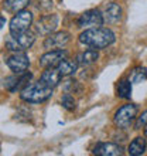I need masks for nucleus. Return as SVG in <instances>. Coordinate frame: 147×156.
I'll return each mask as SVG.
<instances>
[{
  "label": "nucleus",
  "instance_id": "obj_1",
  "mask_svg": "<svg viewBox=\"0 0 147 156\" xmlns=\"http://www.w3.org/2000/svg\"><path fill=\"white\" fill-rule=\"evenodd\" d=\"M116 41V36L110 29L105 27H94V29H86L79 34V43L86 47L96 50L106 48Z\"/></svg>",
  "mask_w": 147,
  "mask_h": 156
},
{
  "label": "nucleus",
  "instance_id": "obj_2",
  "mask_svg": "<svg viewBox=\"0 0 147 156\" xmlns=\"http://www.w3.org/2000/svg\"><path fill=\"white\" fill-rule=\"evenodd\" d=\"M53 90L40 81L29 84L20 91V99L27 104H43L53 97Z\"/></svg>",
  "mask_w": 147,
  "mask_h": 156
},
{
  "label": "nucleus",
  "instance_id": "obj_3",
  "mask_svg": "<svg viewBox=\"0 0 147 156\" xmlns=\"http://www.w3.org/2000/svg\"><path fill=\"white\" fill-rule=\"evenodd\" d=\"M36 43V33L33 31H23V33L19 34H9V37L6 38V48L9 51H13V53H20V51H26L29 50L30 47H33V44Z\"/></svg>",
  "mask_w": 147,
  "mask_h": 156
},
{
  "label": "nucleus",
  "instance_id": "obj_4",
  "mask_svg": "<svg viewBox=\"0 0 147 156\" xmlns=\"http://www.w3.org/2000/svg\"><path fill=\"white\" fill-rule=\"evenodd\" d=\"M137 112H139V107L136 104H126L115 112L113 122L119 129H127L132 126V123L135 122V119L137 118Z\"/></svg>",
  "mask_w": 147,
  "mask_h": 156
},
{
  "label": "nucleus",
  "instance_id": "obj_5",
  "mask_svg": "<svg viewBox=\"0 0 147 156\" xmlns=\"http://www.w3.org/2000/svg\"><path fill=\"white\" fill-rule=\"evenodd\" d=\"M31 24H33V13L24 9L21 12H17L16 16L10 20L9 30H10L12 34H19V33H23V31L30 30V26Z\"/></svg>",
  "mask_w": 147,
  "mask_h": 156
},
{
  "label": "nucleus",
  "instance_id": "obj_6",
  "mask_svg": "<svg viewBox=\"0 0 147 156\" xmlns=\"http://www.w3.org/2000/svg\"><path fill=\"white\" fill-rule=\"evenodd\" d=\"M105 23L103 14L99 12L98 9H92V10H86L78 17L77 24L79 29H94V27H102Z\"/></svg>",
  "mask_w": 147,
  "mask_h": 156
},
{
  "label": "nucleus",
  "instance_id": "obj_7",
  "mask_svg": "<svg viewBox=\"0 0 147 156\" xmlns=\"http://www.w3.org/2000/svg\"><path fill=\"white\" fill-rule=\"evenodd\" d=\"M6 66L9 67V70L12 71L13 74H21V73H26L29 70L30 58L24 51L13 53L12 55H9L6 58Z\"/></svg>",
  "mask_w": 147,
  "mask_h": 156
},
{
  "label": "nucleus",
  "instance_id": "obj_8",
  "mask_svg": "<svg viewBox=\"0 0 147 156\" xmlns=\"http://www.w3.org/2000/svg\"><path fill=\"white\" fill-rule=\"evenodd\" d=\"M68 58V51L64 48L60 50H48L45 54L40 57V66L43 68H57L62 60Z\"/></svg>",
  "mask_w": 147,
  "mask_h": 156
},
{
  "label": "nucleus",
  "instance_id": "obj_9",
  "mask_svg": "<svg viewBox=\"0 0 147 156\" xmlns=\"http://www.w3.org/2000/svg\"><path fill=\"white\" fill-rule=\"evenodd\" d=\"M58 23H60V17L57 14H45V16L38 19V21L34 26V29H36L37 34L47 37L48 34L54 33L57 30Z\"/></svg>",
  "mask_w": 147,
  "mask_h": 156
},
{
  "label": "nucleus",
  "instance_id": "obj_10",
  "mask_svg": "<svg viewBox=\"0 0 147 156\" xmlns=\"http://www.w3.org/2000/svg\"><path fill=\"white\" fill-rule=\"evenodd\" d=\"M71 41V34L68 31H54L45 37L43 47L45 50H60Z\"/></svg>",
  "mask_w": 147,
  "mask_h": 156
},
{
  "label": "nucleus",
  "instance_id": "obj_11",
  "mask_svg": "<svg viewBox=\"0 0 147 156\" xmlns=\"http://www.w3.org/2000/svg\"><path fill=\"white\" fill-rule=\"evenodd\" d=\"M33 74L30 71H26V73H21V74H14L12 77L6 78V82H4V87L7 88V91L10 92H17V91H21L26 85H29V82L31 81Z\"/></svg>",
  "mask_w": 147,
  "mask_h": 156
},
{
  "label": "nucleus",
  "instance_id": "obj_12",
  "mask_svg": "<svg viewBox=\"0 0 147 156\" xmlns=\"http://www.w3.org/2000/svg\"><path fill=\"white\" fill-rule=\"evenodd\" d=\"M92 152L99 156H122L123 148L120 145L112 144V142H99Z\"/></svg>",
  "mask_w": 147,
  "mask_h": 156
},
{
  "label": "nucleus",
  "instance_id": "obj_13",
  "mask_svg": "<svg viewBox=\"0 0 147 156\" xmlns=\"http://www.w3.org/2000/svg\"><path fill=\"white\" fill-rule=\"evenodd\" d=\"M123 17V10L118 3H109L103 12V19L109 24H118Z\"/></svg>",
  "mask_w": 147,
  "mask_h": 156
},
{
  "label": "nucleus",
  "instance_id": "obj_14",
  "mask_svg": "<svg viewBox=\"0 0 147 156\" xmlns=\"http://www.w3.org/2000/svg\"><path fill=\"white\" fill-rule=\"evenodd\" d=\"M61 78L62 75L58 71V68H44L40 77V82H43L44 85L50 87V88H55L61 82Z\"/></svg>",
  "mask_w": 147,
  "mask_h": 156
},
{
  "label": "nucleus",
  "instance_id": "obj_15",
  "mask_svg": "<svg viewBox=\"0 0 147 156\" xmlns=\"http://www.w3.org/2000/svg\"><path fill=\"white\" fill-rule=\"evenodd\" d=\"M99 60V53L96 48H91V50H85L77 55L75 61L78 62V66L81 67H89L94 62H96Z\"/></svg>",
  "mask_w": 147,
  "mask_h": 156
},
{
  "label": "nucleus",
  "instance_id": "obj_16",
  "mask_svg": "<svg viewBox=\"0 0 147 156\" xmlns=\"http://www.w3.org/2000/svg\"><path fill=\"white\" fill-rule=\"evenodd\" d=\"M146 148H147L146 138L144 136H136L127 146V153L130 156H140L146 152Z\"/></svg>",
  "mask_w": 147,
  "mask_h": 156
},
{
  "label": "nucleus",
  "instance_id": "obj_17",
  "mask_svg": "<svg viewBox=\"0 0 147 156\" xmlns=\"http://www.w3.org/2000/svg\"><path fill=\"white\" fill-rule=\"evenodd\" d=\"M78 62L77 61H72V60H68V58H65V60H62L61 64L57 67L58 71L61 73L62 77H72L75 73L78 71Z\"/></svg>",
  "mask_w": 147,
  "mask_h": 156
},
{
  "label": "nucleus",
  "instance_id": "obj_18",
  "mask_svg": "<svg viewBox=\"0 0 147 156\" xmlns=\"http://www.w3.org/2000/svg\"><path fill=\"white\" fill-rule=\"evenodd\" d=\"M30 2H31V0H4L3 7H4V10L9 13H17V12L24 10L30 4Z\"/></svg>",
  "mask_w": 147,
  "mask_h": 156
},
{
  "label": "nucleus",
  "instance_id": "obj_19",
  "mask_svg": "<svg viewBox=\"0 0 147 156\" xmlns=\"http://www.w3.org/2000/svg\"><path fill=\"white\" fill-rule=\"evenodd\" d=\"M116 95L122 99H130L132 97V82L129 78H123L118 84V90H116Z\"/></svg>",
  "mask_w": 147,
  "mask_h": 156
},
{
  "label": "nucleus",
  "instance_id": "obj_20",
  "mask_svg": "<svg viewBox=\"0 0 147 156\" xmlns=\"http://www.w3.org/2000/svg\"><path fill=\"white\" fill-rule=\"evenodd\" d=\"M129 80H130L132 84H140V82H144L147 80V68L146 67H135L133 70L130 71L129 74Z\"/></svg>",
  "mask_w": 147,
  "mask_h": 156
},
{
  "label": "nucleus",
  "instance_id": "obj_21",
  "mask_svg": "<svg viewBox=\"0 0 147 156\" xmlns=\"http://www.w3.org/2000/svg\"><path fill=\"white\" fill-rule=\"evenodd\" d=\"M62 88H64L65 92H70V94H77V92L82 91V87L79 84V81H77V80H74L71 77H67V80L62 84Z\"/></svg>",
  "mask_w": 147,
  "mask_h": 156
},
{
  "label": "nucleus",
  "instance_id": "obj_22",
  "mask_svg": "<svg viewBox=\"0 0 147 156\" xmlns=\"http://www.w3.org/2000/svg\"><path fill=\"white\" fill-rule=\"evenodd\" d=\"M61 105L65 108L67 111H74L77 108V101L74 98V95H71L70 92H65L61 97Z\"/></svg>",
  "mask_w": 147,
  "mask_h": 156
},
{
  "label": "nucleus",
  "instance_id": "obj_23",
  "mask_svg": "<svg viewBox=\"0 0 147 156\" xmlns=\"http://www.w3.org/2000/svg\"><path fill=\"white\" fill-rule=\"evenodd\" d=\"M147 126V111H144L142 115H139L136 118V122H135V129H142V128H146Z\"/></svg>",
  "mask_w": 147,
  "mask_h": 156
},
{
  "label": "nucleus",
  "instance_id": "obj_24",
  "mask_svg": "<svg viewBox=\"0 0 147 156\" xmlns=\"http://www.w3.org/2000/svg\"><path fill=\"white\" fill-rule=\"evenodd\" d=\"M37 2V9L38 10H43V12H48L53 7L54 2L53 0H36Z\"/></svg>",
  "mask_w": 147,
  "mask_h": 156
},
{
  "label": "nucleus",
  "instance_id": "obj_25",
  "mask_svg": "<svg viewBox=\"0 0 147 156\" xmlns=\"http://www.w3.org/2000/svg\"><path fill=\"white\" fill-rule=\"evenodd\" d=\"M4 24H6V19H4L3 14H0V29H3Z\"/></svg>",
  "mask_w": 147,
  "mask_h": 156
},
{
  "label": "nucleus",
  "instance_id": "obj_26",
  "mask_svg": "<svg viewBox=\"0 0 147 156\" xmlns=\"http://www.w3.org/2000/svg\"><path fill=\"white\" fill-rule=\"evenodd\" d=\"M144 138H146V139H147V126L144 128Z\"/></svg>",
  "mask_w": 147,
  "mask_h": 156
}]
</instances>
